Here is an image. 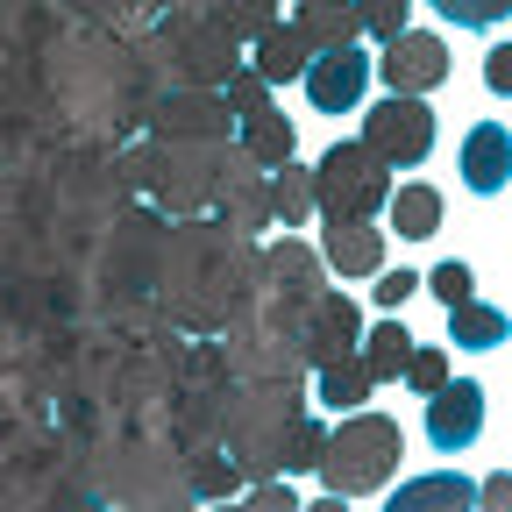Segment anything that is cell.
Wrapping results in <instances>:
<instances>
[{
	"instance_id": "cell-1",
	"label": "cell",
	"mask_w": 512,
	"mask_h": 512,
	"mask_svg": "<svg viewBox=\"0 0 512 512\" xmlns=\"http://www.w3.org/2000/svg\"><path fill=\"white\" fill-rule=\"evenodd\" d=\"M399 456H406V434L399 420L384 413H342V427L328 434V448H320V477H328L335 498H370L399 477Z\"/></svg>"
},
{
	"instance_id": "cell-2",
	"label": "cell",
	"mask_w": 512,
	"mask_h": 512,
	"mask_svg": "<svg viewBox=\"0 0 512 512\" xmlns=\"http://www.w3.org/2000/svg\"><path fill=\"white\" fill-rule=\"evenodd\" d=\"M384 192H392V171L363 143H335L313 164V214H328V221H377Z\"/></svg>"
},
{
	"instance_id": "cell-3",
	"label": "cell",
	"mask_w": 512,
	"mask_h": 512,
	"mask_svg": "<svg viewBox=\"0 0 512 512\" xmlns=\"http://www.w3.org/2000/svg\"><path fill=\"white\" fill-rule=\"evenodd\" d=\"M363 150H370L384 171L427 164V150H434V107H427L420 93H384V100L363 114Z\"/></svg>"
},
{
	"instance_id": "cell-4",
	"label": "cell",
	"mask_w": 512,
	"mask_h": 512,
	"mask_svg": "<svg viewBox=\"0 0 512 512\" xmlns=\"http://www.w3.org/2000/svg\"><path fill=\"white\" fill-rule=\"evenodd\" d=\"M299 420V399H292V384H264V392H249L242 413L228 420V441H235V456L249 470H278L285 463V434Z\"/></svg>"
},
{
	"instance_id": "cell-5",
	"label": "cell",
	"mask_w": 512,
	"mask_h": 512,
	"mask_svg": "<svg viewBox=\"0 0 512 512\" xmlns=\"http://www.w3.org/2000/svg\"><path fill=\"white\" fill-rule=\"evenodd\" d=\"M477 434H484V384L477 377H441L427 392V441L441 456H463Z\"/></svg>"
},
{
	"instance_id": "cell-6",
	"label": "cell",
	"mask_w": 512,
	"mask_h": 512,
	"mask_svg": "<svg viewBox=\"0 0 512 512\" xmlns=\"http://www.w3.org/2000/svg\"><path fill=\"white\" fill-rule=\"evenodd\" d=\"M370 64L384 72L392 93H434L448 79V43L427 36V29H399L392 43H384V57H370Z\"/></svg>"
},
{
	"instance_id": "cell-7",
	"label": "cell",
	"mask_w": 512,
	"mask_h": 512,
	"mask_svg": "<svg viewBox=\"0 0 512 512\" xmlns=\"http://www.w3.org/2000/svg\"><path fill=\"white\" fill-rule=\"evenodd\" d=\"M306 100L320 107V114H356L363 107V86H370V57L356 50V43H342V50H320L313 64H306Z\"/></svg>"
},
{
	"instance_id": "cell-8",
	"label": "cell",
	"mask_w": 512,
	"mask_h": 512,
	"mask_svg": "<svg viewBox=\"0 0 512 512\" xmlns=\"http://www.w3.org/2000/svg\"><path fill=\"white\" fill-rule=\"evenodd\" d=\"M150 121H157V136H164V143H221L235 114H228V100H221V93L185 86V93H164Z\"/></svg>"
},
{
	"instance_id": "cell-9",
	"label": "cell",
	"mask_w": 512,
	"mask_h": 512,
	"mask_svg": "<svg viewBox=\"0 0 512 512\" xmlns=\"http://www.w3.org/2000/svg\"><path fill=\"white\" fill-rule=\"evenodd\" d=\"M306 356L313 363H335V356H356L363 342V320H356V299L349 292H313L306 299Z\"/></svg>"
},
{
	"instance_id": "cell-10",
	"label": "cell",
	"mask_w": 512,
	"mask_h": 512,
	"mask_svg": "<svg viewBox=\"0 0 512 512\" xmlns=\"http://www.w3.org/2000/svg\"><path fill=\"white\" fill-rule=\"evenodd\" d=\"M512 178V136H505V121H477L470 136H463V185L477 192V200H491V192H505Z\"/></svg>"
},
{
	"instance_id": "cell-11",
	"label": "cell",
	"mask_w": 512,
	"mask_h": 512,
	"mask_svg": "<svg viewBox=\"0 0 512 512\" xmlns=\"http://www.w3.org/2000/svg\"><path fill=\"white\" fill-rule=\"evenodd\" d=\"M328 271L377 278L384 271V228H370V221H328Z\"/></svg>"
},
{
	"instance_id": "cell-12",
	"label": "cell",
	"mask_w": 512,
	"mask_h": 512,
	"mask_svg": "<svg viewBox=\"0 0 512 512\" xmlns=\"http://www.w3.org/2000/svg\"><path fill=\"white\" fill-rule=\"evenodd\" d=\"M178 57H185V72L200 79V86H207V79H228L235 64H242V57H235V36H228L221 22H192V29H178Z\"/></svg>"
},
{
	"instance_id": "cell-13",
	"label": "cell",
	"mask_w": 512,
	"mask_h": 512,
	"mask_svg": "<svg viewBox=\"0 0 512 512\" xmlns=\"http://www.w3.org/2000/svg\"><path fill=\"white\" fill-rule=\"evenodd\" d=\"M306 64H313L306 36L285 29V22H271L264 36H256V64H249V72H264L271 86H299V79H306Z\"/></svg>"
},
{
	"instance_id": "cell-14",
	"label": "cell",
	"mask_w": 512,
	"mask_h": 512,
	"mask_svg": "<svg viewBox=\"0 0 512 512\" xmlns=\"http://www.w3.org/2000/svg\"><path fill=\"white\" fill-rule=\"evenodd\" d=\"M292 29L306 36V50H342V43L363 36V22H356L349 0H299V22Z\"/></svg>"
},
{
	"instance_id": "cell-15",
	"label": "cell",
	"mask_w": 512,
	"mask_h": 512,
	"mask_svg": "<svg viewBox=\"0 0 512 512\" xmlns=\"http://www.w3.org/2000/svg\"><path fill=\"white\" fill-rule=\"evenodd\" d=\"M264 214H271L278 228H299V221L313 214V171H306L299 157L271 164V185H264Z\"/></svg>"
},
{
	"instance_id": "cell-16",
	"label": "cell",
	"mask_w": 512,
	"mask_h": 512,
	"mask_svg": "<svg viewBox=\"0 0 512 512\" xmlns=\"http://www.w3.org/2000/svg\"><path fill=\"white\" fill-rule=\"evenodd\" d=\"M384 221H392L406 242H427L441 228V192L434 185H392L384 192Z\"/></svg>"
},
{
	"instance_id": "cell-17",
	"label": "cell",
	"mask_w": 512,
	"mask_h": 512,
	"mask_svg": "<svg viewBox=\"0 0 512 512\" xmlns=\"http://www.w3.org/2000/svg\"><path fill=\"white\" fill-rule=\"evenodd\" d=\"M242 157H249V164H285V157H299L292 121H285L278 107H264V114H242Z\"/></svg>"
},
{
	"instance_id": "cell-18",
	"label": "cell",
	"mask_w": 512,
	"mask_h": 512,
	"mask_svg": "<svg viewBox=\"0 0 512 512\" xmlns=\"http://www.w3.org/2000/svg\"><path fill=\"white\" fill-rule=\"evenodd\" d=\"M477 498V484H463L456 470H441V477H413V484H399L392 491V512H441V505H470Z\"/></svg>"
},
{
	"instance_id": "cell-19",
	"label": "cell",
	"mask_w": 512,
	"mask_h": 512,
	"mask_svg": "<svg viewBox=\"0 0 512 512\" xmlns=\"http://www.w3.org/2000/svg\"><path fill=\"white\" fill-rule=\"evenodd\" d=\"M448 335H456V349H498V342H505V313L470 292V299L448 306Z\"/></svg>"
},
{
	"instance_id": "cell-20",
	"label": "cell",
	"mask_w": 512,
	"mask_h": 512,
	"mask_svg": "<svg viewBox=\"0 0 512 512\" xmlns=\"http://www.w3.org/2000/svg\"><path fill=\"white\" fill-rule=\"evenodd\" d=\"M264 271L278 278V292H285L292 306H306V299L320 292V256H306L299 242H278V249L264 256Z\"/></svg>"
},
{
	"instance_id": "cell-21",
	"label": "cell",
	"mask_w": 512,
	"mask_h": 512,
	"mask_svg": "<svg viewBox=\"0 0 512 512\" xmlns=\"http://www.w3.org/2000/svg\"><path fill=\"white\" fill-rule=\"evenodd\" d=\"M370 370H363V356H335V363H320V399H328L335 413H356L363 399H370Z\"/></svg>"
},
{
	"instance_id": "cell-22",
	"label": "cell",
	"mask_w": 512,
	"mask_h": 512,
	"mask_svg": "<svg viewBox=\"0 0 512 512\" xmlns=\"http://www.w3.org/2000/svg\"><path fill=\"white\" fill-rule=\"evenodd\" d=\"M356 356H363V370L384 384V377H399V370H406V356H413V335L399 328V320H384V328H370V335H363V349H356Z\"/></svg>"
},
{
	"instance_id": "cell-23",
	"label": "cell",
	"mask_w": 512,
	"mask_h": 512,
	"mask_svg": "<svg viewBox=\"0 0 512 512\" xmlns=\"http://www.w3.org/2000/svg\"><path fill=\"white\" fill-rule=\"evenodd\" d=\"M214 22H221L235 43H242V36L256 43V36H264V29L278 22V8H271V0H221V8H214Z\"/></svg>"
},
{
	"instance_id": "cell-24",
	"label": "cell",
	"mask_w": 512,
	"mask_h": 512,
	"mask_svg": "<svg viewBox=\"0 0 512 512\" xmlns=\"http://www.w3.org/2000/svg\"><path fill=\"white\" fill-rule=\"evenodd\" d=\"M349 8H356L363 36H377V43H392V36L406 29V15H413V0H349Z\"/></svg>"
},
{
	"instance_id": "cell-25",
	"label": "cell",
	"mask_w": 512,
	"mask_h": 512,
	"mask_svg": "<svg viewBox=\"0 0 512 512\" xmlns=\"http://www.w3.org/2000/svg\"><path fill=\"white\" fill-rule=\"evenodd\" d=\"M221 100H228V114H235V121H242V114H264V107H271V79H264V72H242V64H235Z\"/></svg>"
},
{
	"instance_id": "cell-26",
	"label": "cell",
	"mask_w": 512,
	"mask_h": 512,
	"mask_svg": "<svg viewBox=\"0 0 512 512\" xmlns=\"http://www.w3.org/2000/svg\"><path fill=\"white\" fill-rule=\"evenodd\" d=\"M420 285H427V292H434L441 306H456V299H470V292H477V271L463 264V256H448V264H434V271H427Z\"/></svg>"
},
{
	"instance_id": "cell-27",
	"label": "cell",
	"mask_w": 512,
	"mask_h": 512,
	"mask_svg": "<svg viewBox=\"0 0 512 512\" xmlns=\"http://www.w3.org/2000/svg\"><path fill=\"white\" fill-rule=\"evenodd\" d=\"M292 456L278 463V470H320V448H328V427H320V420H292Z\"/></svg>"
},
{
	"instance_id": "cell-28",
	"label": "cell",
	"mask_w": 512,
	"mask_h": 512,
	"mask_svg": "<svg viewBox=\"0 0 512 512\" xmlns=\"http://www.w3.org/2000/svg\"><path fill=\"white\" fill-rule=\"evenodd\" d=\"M399 377H406V384H413V392H420V399H427V392H434V384H441V377H448V356H441V349H413V356H406V370H399Z\"/></svg>"
},
{
	"instance_id": "cell-29",
	"label": "cell",
	"mask_w": 512,
	"mask_h": 512,
	"mask_svg": "<svg viewBox=\"0 0 512 512\" xmlns=\"http://www.w3.org/2000/svg\"><path fill=\"white\" fill-rule=\"evenodd\" d=\"M235 463H214V456H200V463H192V491H200V498H221V491H235Z\"/></svg>"
},
{
	"instance_id": "cell-30",
	"label": "cell",
	"mask_w": 512,
	"mask_h": 512,
	"mask_svg": "<svg viewBox=\"0 0 512 512\" xmlns=\"http://www.w3.org/2000/svg\"><path fill=\"white\" fill-rule=\"evenodd\" d=\"M484 86H491L498 100L512 93V43H491V50H484Z\"/></svg>"
},
{
	"instance_id": "cell-31",
	"label": "cell",
	"mask_w": 512,
	"mask_h": 512,
	"mask_svg": "<svg viewBox=\"0 0 512 512\" xmlns=\"http://www.w3.org/2000/svg\"><path fill=\"white\" fill-rule=\"evenodd\" d=\"M370 292H377V306H406V299L420 292V278H413V271H384Z\"/></svg>"
},
{
	"instance_id": "cell-32",
	"label": "cell",
	"mask_w": 512,
	"mask_h": 512,
	"mask_svg": "<svg viewBox=\"0 0 512 512\" xmlns=\"http://www.w3.org/2000/svg\"><path fill=\"white\" fill-rule=\"evenodd\" d=\"M249 498H256V505H264V512H299V505H292V491H285V484H256V491H249Z\"/></svg>"
},
{
	"instance_id": "cell-33",
	"label": "cell",
	"mask_w": 512,
	"mask_h": 512,
	"mask_svg": "<svg viewBox=\"0 0 512 512\" xmlns=\"http://www.w3.org/2000/svg\"><path fill=\"white\" fill-rule=\"evenodd\" d=\"M434 8L456 22V29H484V22H477V0H434Z\"/></svg>"
},
{
	"instance_id": "cell-34",
	"label": "cell",
	"mask_w": 512,
	"mask_h": 512,
	"mask_svg": "<svg viewBox=\"0 0 512 512\" xmlns=\"http://www.w3.org/2000/svg\"><path fill=\"white\" fill-rule=\"evenodd\" d=\"M477 498H484V505H505V498H512V477H484Z\"/></svg>"
},
{
	"instance_id": "cell-35",
	"label": "cell",
	"mask_w": 512,
	"mask_h": 512,
	"mask_svg": "<svg viewBox=\"0 0 512 512\" xmlns=\"http://www.w3.org/2000/svg\"><path fill=\"white\" fill-rule=\"evenodd\" d=\"M505 15H512V0H477V22H484V29H498Z\"/></svg>"
}]
</instances>
